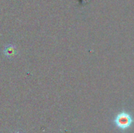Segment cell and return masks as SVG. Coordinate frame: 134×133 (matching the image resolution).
Segmentation results:
<instances>
[{
    "mask_svg": "<svg viewBox=\"0 0 134 133\" xmlns=\"http://www.w3.org/2000/svg\"><path fill=\"white\" fill-rule=\"evenodd\" d=\"M113 123L119 130L126 132L130 130L134 125L133 114L126 110L121 111L115 115Z\"/></svg>",
    "mask_w": 134,
    "mask_h": 133,
    "instance_id": "cell-1",
    "label": "cell"
},
{
    "mask_svg": "<svg viewBox=\"0 0 134 133\" xmlns=\"http://www.w3.org/2000/svg\"><path fill=\"white\" fill-rule=\"evenodd\" d=\"M3 53H4L5 57H7L9 59H13L16 55L17 50H16V48L15 45H8L3 49Z\"/></svg>",
    "mask_w": 134,
    "mask_h": 133,
    "instance_id": "cell-2",
    "label": "cell"
},
{
    "mask_svg": "<svg viewBox=\"0 0 134 133\" xmlns=\"http://www.w3.org/2000/svg\"><path fill=\"white\" fill-rule=\"evenodd\" d=\"M14 133H20V132H14Z\"/></svg>",
    "mask_w": 134,
    "mask_h": 133,
    "instance_id": "cell-3",
    "label": "cell"
}]
</instances>
